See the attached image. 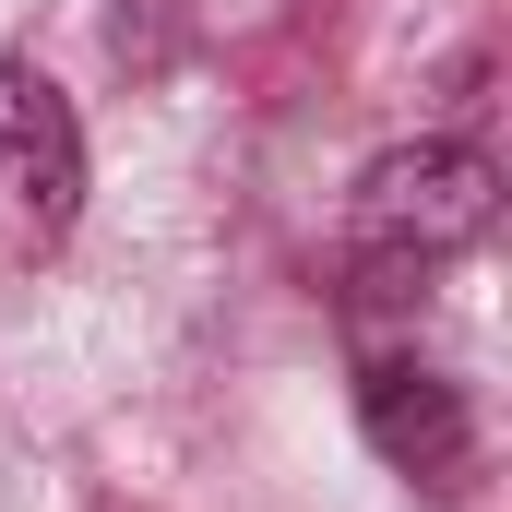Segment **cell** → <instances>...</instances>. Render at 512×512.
Listing matches in <instances>:
<instances>
[{"label": "cell", "mask_w": 512, "mask_h": 512, "mask_svg": "<svg viewBox=\"0 0 512 512\" xmlns=\"http://www.w3.org/2000/svg\"><path fill=\"white\" fill-rule=\"evenodd\" d=\"M477 227H489V155H465V143H417V155H382L358 179V239L382 262L465 251Z\"/></svg>", "instance_id": "6da1fadb"}, {"label": "cell", "mask_w": 512, "mask_h": 512, "mask_svg": "<svg viewBox=\"0 0 512 512\" xmlns=\"http://www.w3.org/2000/svg\"><path fill=\"white\" fill-rule=\"evenodd\" d=\"M84 203V131H72V96L48 72H12L0 60V215L60 239Z\"/></svg>", "instance_id": "7a4b0ae2"}, {"label": "cell", "mask_w": 512, "mask_h": 512, "mask_svg": "<svg viewBox=\"0 0 512 512\" xmlns=\"http://www.w3.org/2000/svg\"><path fill=\"white\" fill-rule=\"evenodd\" d=\"M370 441H382L417 489H465V405H453V382L382 358L370 370Z\"/></svg>", "instance_id": "3957f363"}]
</instances>
